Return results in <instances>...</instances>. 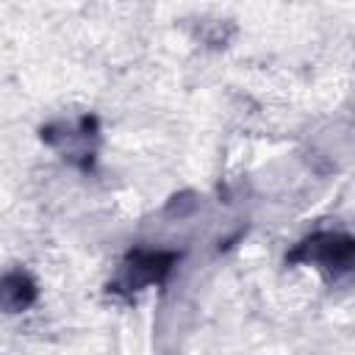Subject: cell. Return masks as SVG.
Here are the masks:
<instances>
[{
	"label": "cell",
	"mask_w": 355,
	"mask_h": 355,
	"mask_svg": "<svg viewBox=\"0 0 355 355\" xmlns=\"http://www.w3.org/2000/svg\"><path fill=\"white\" fill-rule=\"evenodd\" d=\"M352 252L355 244L349 236L341 233H316L311 239H305L291 255L288 261H313L330 272H347L352 263Z\"/></svg>",
	"instance_id": "6da1fadb"
},
{
	"label": "cell",
	"mask_w": 355,
	"mask_h": 355,
	"mask_svg": "<svg viewBox=\"0 0 355 355\" xmlns=\"http://www.w3.org/2000/svg\"><path fill=\"white\" fill-rule=\"evenodd\" d=\"M175 252H153V250H136L125 258L122 263V275H119V283L125 291H139L141 286H150V283H161L166 277V272L172 269L175 263Z\"/></svg>",
	"instance_id": "7a4b0ae2"
},
{
	"label": "cell",
	"mask_w": 355,
	"mask_h": 355,
	"mask_svg": "<svg viewBox=\"0 0 355 355\" xmlns=\"http://www.w3.org/2000/svg\"><path fill=\"white\" fill-rule=\"evenodd\" d=\"M36 300V283L25 272H8L0 277V308L8 313L25 311Z\"/></svg>",
	"instance_id": "3957f363"
}]
</instances>
